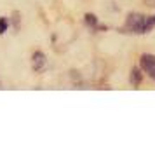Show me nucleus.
I'll return each mask as SVG.
<instances>
[{
    "mask_svg": "<svg viewBox=\"0 0 155 150\" xmlns=\"http://www.w3.org/2000/svg\"><path fill=\"white\" fill-rule=\"evenodd\" d=\"M12 23H14V26H16V30H19V26H21V23H19V12H14L12 14Z\"/></svg>",
    "mask_w": 155,
    "mask_h": 150,
    "instance_id": "0eeeda50",
    "label": "nucleus"
},
{
    "mask_svg": "<svg viewBox=\"0 0 155 150\" xmlns=\"http://www.w3.org/2000/svg\"><path fill=\"white\" fill-rule=\"evenodd\" d=\"M0 87H2V84H0Z\"/></svg>",
    "mask_w": 155,
    "mask_h": 150,
    "instance_id": "9d476101",
    "label": "nucleus"
},
{
    "mask_svg": "<svg viewBox=\"0 0 155 150\" xmlns=\"http://www.w3.org/2000/svg\"><path fill=\"white\" fill-rule=\"evenodd\" d=\"M84 25H87V26L92 28V30L99 28V21H98V18H96L94 14H85L84 16Z\"/></svg>",
    "mask_w": 155,
    "mask_h": 150,
    "instance_id": "20e7f679",
    "label": "nucleus"
},
{
    "mask_svg": "<svg viewBox=\"0 0 155 150\" xmlns=\"http://www.w3.org/2000/svg\"><path fill=\"white\" fill-rule=\"evenodd\" d=\"M148 23H150V26H153V25H155V16H152V18H148Z\"/></svg>",
    "mask_w": 155,
    "mask_h": 150,
    "instance_id": "1a4fd4ad",
    "label": "nucleus"
},
{
    "mask_svg": "<svg viewBox=\"0 0 155 150\" xmlns=\"http://www.w3.org/2000/svg\"><path fill=\"white\" fill-rule=\"evenodd\" d=\"M152 28L150 23H148V18L143 14H131L127 16L126 19V30L131 32V33H147L148 30Z\"/></svg>",
    "mask_w": 155,
    "mask_h": 150,
    "instance_id": "f257e3e1",
    "label": "nucleus"
},
{
    "mask_svg": "<svg viewBox=\"0 0 155 150\" xmlns=\"http://www.w3.org/2000/svg\"><path fill=\"white\" fill-rule=\"evenodd\" d=\"M140 66L145 73H148L150 79L155 80V56L153 54H143L140 58Z\"/></svg>",
    "mask_w": 155,
    "mask_h": 150,
    "instance_id": "f03ea898",
    "label": "nucleus"
},
{
    "mask_svg": "<svg viewBox=\"0 0 155 150\" xmlns=\"http://www.w3.org/2000/svg\"><path fill=\"white\" fill-rule=\"evenodd\" d=\"M141 79H143V77H141V72L138 70V68H134V70L131 72V84H133L134 87H138L141 84Z\"/></svg>",
    "mask_w": 155,
    "mask_h": 150,
    "instance_id": "39448f33",
    "label": "nucleus"
},
{
    "mask_svg": "<svg viewBox=\"0 0 155 150\" xmlns=\"http://www.w3.org/2000/svg\"><path fill=\"white\" fill-rule=\"evenodd\" d=\"M9 28V19L7 18H0V35H4Z\"/></svg>",
    "mask_w": 155,
    "mask_h": 150,
    "instance_id": "423d86ee",
    "label": "nucleus"
},
{
    "mask_svg": "<svg viewBox=\"0 0 155 150\" xmlns=\"http://www.w3.org/2000/svg\"><path fill=\"white\" fill-rule=\"evenodd\" d=\"M45 63H47V58L42 51H35L33 56H31V66L35 72H42L45 68Z\"/></svg>",
    "mask_w": 155,
    "mask_h": 150,
    "instance_id": "7ed1b4c3",
    "label": "nucleus"
},
{
    "mask_svg": "<svg viewBox=\"0 0 155 150\" xmlns=\"http://www.w3.org/2000/svg\"><path fill=\"white\" fill-rule=\"evenodd\" d=\"M147 2V5H150V7H155V0H145Z\"/></svg>",
    "mask_w": 155,
    "mask_h": 150,
    "instance_id": "6e6552de",
    "label": "nucleus"
}]
</instances>
